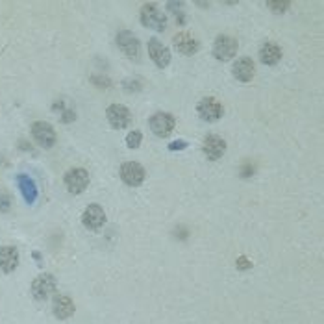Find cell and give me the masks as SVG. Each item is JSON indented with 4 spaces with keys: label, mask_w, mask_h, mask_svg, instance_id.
Here are the masks:
<instances>
[{
    "label": "cell",
    "mask_w": 324,
    "mask_h": 324,
    "mask_svg": "<svg viewBox=\"0 0 324 324\" xmlns=\"http://www.w3.org/2000/svg\"><path fill=\"white\" fill-rule=\"evenodd\" d=\"M237 54V39L232 36H217L213 43V56L219 61H230Z\"/></svg>",
    "instance_id": "cell-4"
},
{
    "label": "cell",
    "mask_w": 324,
    "mask_h": 324,
    "mask_svg": "<svg viewBox=\"0 0 324 324\" xmlns=\"http://www.w3.org/2000/svg\"><path fill=\"white\" fill-rule=\"evenodd\" d=\"M52 311H54L56 319L65 320L69 317H72V313H74V302L67 294H58L56 299H54V304H52Z\"/></svg>",
    "instance_id": "cell-16"
},
{
    "label": "cell",
    "mask_w": 324,
    "mask_h": 324,
    "mask_svg": "<svg viewBox=\"0 0 324 324\" xmlns=\"http://www.w3.org/2000/svg\"><path fill=\"white\" fill-rule=\"evenodd\" d=\"M15 182H17V187H19L20 195H22V198H24V202L28 204V206H32V204L37 200L36 182H34L28 174H17Z\"/></svg>",
    "instance_id": "cell-15"
},
{
    "label": "cell",
    "mask_w": 324,
    "mask_h": 324,
    "mask_svg": "<svg viewBox=\"0 0 324 324\" xmlns=\"http://www.w3.org/2000/svg\"><path fill=\"white\" fill-rule=\"evenodd\" d=\"M139 17H141V24L145 28H150V30L163 32L165 26H167V17H165V13L154 2L143 4L141 11H139Z\"/></svg>",
    "instance_id": "cell-1"
},
{
    "label": "cell",
    "mask_w": 324,
    "mask_h": 324,
    "mask_svg": "<svg viewBox=\"0 0 324 324\" xmlns=\"http://www.w3.org/2000/svg\"><path fill=\"white\" fill-rule=\"evenodd\" d=\"M174 124H176V119L171 113L157 112L148 119V126L157 137H167L174 130Z\"/></svg>",
    "instance_id": "cell-7"
},
{
    "label": "cell",
    "mask_w": 324,
    "mask_h": 324,
    "mask_svg": "<svg viewBox=\"0 0 324 324\" xmlns=\"http://www.w3.org/2000/svg\"><path fill=\"white\" fill-rule=\"evenodd\" d=\"M106 223V213L98 204H89L82 213V224L87 230H98Z\"/></svg>",
    "instance_id": "cell-12"
},
{
    "label": "cell",
    "mask_w": 324,
    "mask_h": 324,
    "mask_svg": "<svg viewBox=\"0 0 324 324\" xmlns=\"http://www.w3.org/2000/svg\"><path fill=\"white\" fill-rule=\"evenodd\" d=\"M19 265V250L15 247H0V268L4 273H13Z\"/></svg>",
    "instance_id": "cell-18"
},
{
    "label": "cell",
    "mask_w": 324,
    "mask_h": 324,
    "mask_svg": "<svg viewBox=\"0 0 324 324\" xmlns=\"http://www.w3.org/2000/svg\"><path fill=\"white\" fill-rule=\"evenodd\" d=\"M117 46L121 48L128 58H132V60H137L139 54H141V43L133 36L130 30H121L117 34Z\"/></svg>",
    "instance_id": "cell-10"
},
{
    "label": "cell",
    "mask_w": 324,
    "mask_h": 324,
    "mask_svg": "<svg viewBox=\"0 0 324 324\" xmlns=\"http://www.w3.org/2000/svg\"><path fill=\"white\" fill-rule=\"evenodd\" d=\"M252 174H254V163L250 159H245V163L241 165V176L250 178Z\"/></svg>",
    "instance_id": "cell-25"
},
{
    "label": "cell",
    "mask_w": 324,
    "mask_h": 324,
    "mask_svg": "<svg viewBox=\"0 0 324 324\" xmlns=\"http://www.w3.org/2000/svg\"><path fill=\"white\" fill-rule=\"evenodd\" d=\"M74 119H76V112L72 110V107H63L60 112V121L65 122V124H69V122H74Z\"/></svg>",
    "instance_id": "cell-24"
},
{
    "label": "cell",
    "mask_w": 324,
    "mask_h": 324,
    "mask_svg": "<svg viewBox=\"0 0 324 324\" xmlns=\"http://www.w3.org/2000/svg\"><path fill=\"white\" fill-rule=\"evenodd\" d=\"M145 176L147 172L143 169V165H139L137 161H126L122 163L121 167V180L130 187H137L145 182Z\"/></svg>",
    "instance_id": "cell-8"
},
{
    "label": "cell",
    "mask_w": 324,
    "mask_h": 324,
    "mask_svg": "<svg viewBox=\"0 0 324 324\" xmlns=\"http://www.w3.org/2000/svg\"><path fill=\"white\" fill-rule=\"evenodd\" d=\"M122 87H124V91L128 93H137V91H141L143 82L139 80V78H128V80L122 82Z\"/></svg>",
    "instance_id": "cell-22"
},
{
    "label": "cell",
    "mask_w": 324,
    "mask_h": 324,
    "mask_svg": "<svg viewBox=\"0 0 324 324\" xmlns=\"http://www.w3.org/2000/svg\"><path fill=\"white\" fill-rule=\"evenodd\" d=\"M167 11L174 15L176 22L180 26H183L187 22V17H185V4L183 2H167Z\"/></svg>",
    "instance_id": "cell-20"
},
{
    "label": "cell",
    "mask_w": 324,
    "mask_h": 324,
    "mask_svg": "<svg viewBox=\"0 0 324 324\" xmlns=\"http://www.w3.org/2000/svg\"><path fill=\"white\" fill-rule=\"evenodd\" d=\"M202 152L209 161H217L226 152V141L219 136H206L202 141Z\"/></svg>",
    "instance_id": "cell-11"
},
{
    "label": "cell",
    "mask_w": 324,
    "mask_h": 324,
    "mask_svg": "<svg viewBox=\"0 0 324 324\" xmlns=\"http://www.w3.org/2000/svg\"><path fill=\"white\" fill-rule=\"evenodd\" d=\"M223 104L217 100V98H213V96H206L202 100L198 102L197 106V113L198 117L206 122H215L219 121L221 117H223Z\"/></svg>",
    "instance_id": "cell-5"
},
{
    "label": "cell",
    "mask_w": 324,
    "mask_h": 324,
    "mask_svg": "<svg viewBox=\"0 0 324 324\" xmlns=\"http://www.w3.org/2000/svg\"><path fill=\"white\" fill-rule=\"evenodd\" d=\"M63 182H65L67 191L72 193V195H80V193L86 191V187L89 185V172L82 167L69 169V171L65 172Z\"/></svg>",
    "instance_id": "cell-3"
},
{
    "label": "cell",
    "mask_w": 324,
    "mask_h": 324,
    "mask_svg": "<svg viewBox=\"0 0 324 324\" xmlns=\"http://www.w3.org/2000/svg\"><path fill=\"white\" fill-rule=\"evenodd\" d=\"M252 267V261H248V258H245V256H241V258H237V268H241V271H247V268Z\"/></svg>",
    "instance_id": "cell-29"
},
{
    "label": "cell",
    "mask_w": 324,
    "mask_h": 324,
    "mask_svg": "<svg viewBox=\"0 0 324 324\" xmlns=\"http://www.w3.org/2000/svg\"><path fill=\"white\" fill-rule=\"evenodd\" d=\"M259 60L263 65H276L282 60V48L273 41H267L259 48Z\"/></svg>",
    "instance_id": "cell-19"
},
{
    "label": "cell",
    "mask_w": 324,
    "mask_h": 324,
    "mask_svg": "<svg viewBox=\"0 0 324 324\" xmlns=\"http://www.w3.org/2000/svg\"><path fill=\"white\" fill-rule=\"evenodd\" d=\"M91 82L93 84H96L98 87H104V89H107V87L112 86V80L106 76H91Z\"/></svg>",
    "instance_id": "cell-27"
},
{
    "label": "cell",
    "mask_w": 324,
    "mask_h": 324,
    "mask_svg": "<svg viewBox=\"0 0 324 324\" xmlns=\"http://www.w3.org/2000/svg\"><path fill=\"white\" fill-rule=\"evenodd\" d=\"M232 71H233V78L239 82H250L254 78V61L250 60V58H239L235 63H233L232 67Z\"/></svg>",
    "instance_id": "cell-17"
},
{
    "label": "cell",
    "mask_w": 324,
    "mask_h": 324,
    "mask_svg": "<svg viewBox=\"0 0 324 324\" xmlns=\"http://www.w3.org/2000/svg\"><path fill=\"white\" fill-rule=\"evenodd\" d=\"M185 148H187V141H183V139H180V141H172L171 145H169V150H171V152L185 150Z\"/></svg>",
    "instance_id": "cell-28"
},
{
    "label": "cell",
    "mask_w": 324,
    "mask_h": 324,
    "mask_svg": "<svg viewBox=\"0 0 324 324\" xmlns=\"http://www.w3.org/2000/svg\"><path fill=\"white\" fill-rule=\"evenodd\" d=\"M54 291H56V278L48 273L39 274L32 282V294L36 300H46Z\"/></svg>",
    "instance_id": "cell-6"
},
{
    "label": "cell",
    "mask_w": 324,
    "mask_h": 324,
    "mask_svg": "<svg viewBox=\"0 0 324 324\" xmlns=\"http://www.w3.org/2000/svg\"><path fill=\"white\" fill-rule=\"evenodd\" d=\"M141 141H143V133L139 132V130H133V132H130L126 136V145L130 148H139Z\"/></svg>",
    "instance_id": "cell-23"
},
{
    "label": "cell",
    "mask_w": 324,
    "mask_h": 324,
    "mask_svg": "<svg viewBox=\"0 0 324 324\" xmlns=\"http://www.w3.org/2000/svg\"><path fill=\"white\" fill-rule=\"evenodd\" d=\"M172 45H174V48H176L178 52H182L185 56L197 54L198 48H200L198 41L195 39L191 34H187V32H180V34H176V36L172 37Z\"/></svg>",
    "instance_id": "cell-14"
},
{
    "label": "cell",
    "mask_w": 324,
    "mask_h": 324,
    "mask_svg": "<svg viewBox=\"0 0 324 324\" xmlns=\"http://www.w3.org/2000/svg\"><path fill=\"white\" fill-rule=\"evenodd\" d=\"M148 56L152 58L157 69H165L171 63V50L156 37L148 39Z\"/></svg>",
    "instance_id": "cell-13"
},
{
    "label": "cell",
    "mask_w": 324,
    "mask_h": 324,
    "mask_svg": "<svg viewBox=\"0 0 324 324\" xmlns=\"http://www.w3.org/2000/svg\"><path fill=\"white\" fill-rule=\"evenodd\" d=\"M107 122L112 124V128L115 130H124V128L132 122V113L126 106L122 104H112V106L106 110Z\"/></svg>",
    "instance_id": "cell-9"
},
{
    "label": "cell",
    "mask_w": 324,
    "mask_h": 324,
    "mask_svg": "<svg viewBox=\"0 0 324 324\" xmlns=\"http://www.w3.org/2000/svg\"><path fill=\"white\" fill-rule=\"evenodd\" d=\"M11 209V198L8 197V195H4V193H0V211L6 213Z\"/></svg>",
    "instance_id": "cell-26"
},
{
    "label": "cell",
    "mask_w": 324,
    "mask_h": 324,
    "mask_svg": "<svg viewBox=\"0 0 324 324\" xmlns=\"http://www.w3.org/2000/svg\"><path fill=\"white\" fill-rule=\"evenodd\" d=\"M32 137L36 139V143L39 147L43 148H52L56 145V130L52 126L50 122H45V121H37L32 124L30 128Z\"/></svg>",
    "instance_id": "cell-2"
},
{
    "label": "cell",
    "mask_w": 324,
    "mask_h": 324,
    "mask_svg": "<svg viewBox=\"0 0 324 324\" xmlns=\"http://www.w3.org/2000/svg\"><path fill=\"white\" fill-rule=\"evenodd\" d=\"M289 6H291V2H287V0H268L267 2V8L273 10L274 13H284L289 10Z\"/></svg>",
    "instance_id": "cell-21"
}]
</instances>
